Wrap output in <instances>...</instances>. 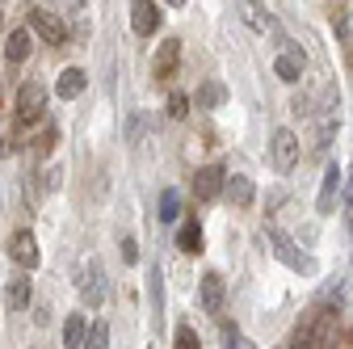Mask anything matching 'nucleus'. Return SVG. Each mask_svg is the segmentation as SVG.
Listing matches in <instances>:
<instances>
[{
    "label": "nucleus",
    "instance_id": "15",
    "mask_svg": "<svg viewBox=\"0 0 353 349\" xmlns=\"http://www.w3.org/2000/svg\"><path fill=\"white\" fill-rule=\"evenodd\" d=\"M176 59H181V42H176V38H168L164 47L156 51V72H160V76H168V72L176 68Z\"/></svg>",
    "mask_w": 353,
    "mask_h": 349
},
{
    "label": "nucleus",
    "instance_id": "17",
    "mask_svg": "<svg viewBox=\"0 0 353 349\" xmlns=\"http://www.w3.org/2000/svg\"><path fill=\"white\" fill-rule=\"evenodd\" d=\"M176 219H181V194L164 190L160 194V223H176Z\"/></svg>",
    "mask_w": 353,
    "mask_h": 349
},
{
    "label": "nucleus",
    "instance_id": "18",
    "mask_svg": "<svg viewBox=\"0 0 353 349\" xmlns=\"http://www.w3.org/2000/svg\"><path fill=\"white\" fill-rule=\"evenodd\" d=\"M223 84H219V80H206L202 84V89H198V110H214V106H223Z\"/></svg>",
    "mask_w": 353,
    "mask_h": 349
},
{
    "label": "nucleus",
    "instance_id": "29",
    "mask_svg": "<svg viewBox=\"0 0 353 349\" xmlns=\"http://www.w3.org/2000/svg\"><path fill=\"white\" fill-rule=\"evenodd\" d=\"M290 349H316V345H312V337H294V341H290Z\"/></svg>",
    "mask_w": 353,
    "mask_h": 349
},
{
    "label": "nucleus",
    "instance_id": "5",
    "mask_svg": "<svg viewBox=\"0 0 353 349\" xmlns=\"http://www.w3.org/2000/svg\"><path fill=\"white\" fill-rule=\"evenodd\" d=\"M9 257L17 261V266L30 274V270H38V261H42V252H38V240H34V232H13V240H9Z\"/></svg>",
    "mask_w": 353,
    "mask_h": 349
},
{
    "label": "nucleus",
    "instance_id": "6",
    "mask_svg": "<svg viewBox=\"0 0 353 349\" xmlns=\"http://www.w3.org/2000/svg\"><path fill=\"white\" fill-rule=\"evenodd\" d=\"M223 190H228V172L219 168V164H206V168H198V177H194V194H198L202 202L219 198Z\"/></svg>",
    "mask_w": 353,
    "mask_h": 349
},
{
    "label": "nucleus",
    "instance_id": "12",
    "mask_svg": "<svg viewBox=\"0 0 353 349\" xmlns=\"http://www.w3.org/2000/svg\"><path fill=\"white\" fill-rule=\"evenodd\" d=\"M341 194V168L336 164H324V181H320V198H316V210L320 215H332V202Z\"/></svg>",
    "mask_w": 353,
    "mask_h": 349
},
{
    "label": "nucleus",
    "instance_id": "8",
    "mask_svg": "<svg viewBox=\"0 0 353 349\" xmlns=\"http://www.w3.org/2000/svg\"><path fill=\"white\" fill-rule=\"evenodd\" d=\"M30 26H34V34H38L42 42H68V26H63L51 9H34V13H30Z\"/></svg>",
    "mask_w": 353,
    "mask_h": 349
},
{
    "label": "nucleus",
    "instance_id": "4",
    "mask_svg": "<svg viewBox=\"0 0 353 349\" xmlns=\"http://www.w3.org/2000/svg\"><path fill=\"white\" fill-rule=\"evenodd\" d=\"M270 152H274V164H278V172H290V168L299 164V135H294V130H286V126H278V130H274V143H270Z\"/></svg>",
    "mask_w": 353,
    "mask_h": 349
},
{
    "label": "nucleus",
    "instance_id": "20",
    "mask_svg": "<svg viewBox=\"0 0 353 349\" xmlns=\"http://www.w3.org/2000/svg\"><path fill=\"white\" fill-rule=\"evenodd\" d=\"M176 244H181L185 252H202V228H198V223H181V232H176Z\"/></svg>",
    "mask_w": 353,
    "mask_h": 349
},
{
    "label": "nucleus",
    "instance_id": "23",
    "mask_svg": "<svg viewBox=\"0 0 353 349\" xmlns=\"http://www.w3.org/2000/svg\"><path fill=\"white\" fill-rule=\"evenodd\" d=\"M244 17H248L256 30H274V13H265V5H244Z\"/></svg>",
    "mask_w": 353,
    "mask_h": 349
},
{
    "label": "nucleus",
    "instance_id": "9",
    "mask_svg": "<svg viewBox=\"0 0 353 349\" xmlns=\"http://www.w3.org/2000/svg\"><path fill=\"white\" fill-rule=\"evenodd\" d=\"M223 194H228V202H232L236 210H248V206L256 202V186H252V177H244V172H232Z\"/></svg>",
    "mask_w": 353,
    "mask_h": 349
},
{
    "label": "nucleus",
    "instance_id": "27",
    "mask_svg": "<svg viewBox=\"0 0 353 349\" xmlns=\"http://www.w3.org/2000/svg\"><path fill=\"white\" fill-rule=\"evenodd\" d=\"M176 349H198V337H194V328H190V324L176 328Z\"/></svg>",
    "mask_w": 353,
    "mask_h": 349
},
{
    "label": "nucleus",
    "instance_id": "14",
    "mask_svg": "<svg viewBox=\"0 0 353 349\" xmlns=\"http://www.w3.org/2000/svg\"><path fill=\"white\" fill-rule=\"evenodd\" d=\"M30 47H34L30 30H13V34H9V42H5V55H9V63H21V59L30 55Z\"/></svg>",
    "mask_w": 353,
    "mask_h": 349
},
{
    "label": "nucleus",
    "instance_id": "19",
    "mask_svg": "<svg viewBox=\"0 0 353 349\" xmlns=\"http://www.w3.org/2000/svg\"><path fill=\"white\" fill-rule=\"evenodd\" d=\"M88 341V324H84V316H68V324H63V345H84Z\"/></svg>",
    "mask_w": 353,
    "mask_h": 349
},
{
    "label": "nucleus",
    "instance_id": "13",
    "mask_svg": "<svg viewBox=\"0 0 353 349\" xmlns=\"http://www.w3.org/2000/svg\"><path fill=\"white\" fill-rule=\"evenodd\" d=\"M84 84H88V76H84L80 68H63V76H59V84H55V93H59L63 101H72V97L84 93Z\"/></svg>",
    "mask_w": 353,
    "mask_h": 349
},
{
    "label": "nucleus",
    "instance_id": "1",
    "mask_svg": "<svg viewBox=\"0 0 353 349\" xmlns=\"http://www.w3.org/2000/svg\"><path fill=\"white\" fill-rule=\"evenodd\" d=\"M76 286H80V299H84V308H101L105 303V270H101V261H93L88 257L84 266H80V278H76Z\"/></svg>",
    "mask_w": 353,
    "mask_h": 349
},
{
    "label": "nucleus",
    "instance_id": "7",
    "mask_svg": "<svg viewBox=\"0 0 353 349\" xmlns=\"http://www.w3.org/2000/svg\"><path fill=\"white\" fill-rule=\"evenodd\" d=\"M198 295H202V308H206L210 316H219V312H223V299H228L223 274H214V270H206V274H202V286H198Z\"/></svg>",
    "mask_w": 353,
    "mask_h": 349
},
{
    "label": "nucleus",
    "instance_id": "25",
    "mask_svg": "<svg viewBox=\"0 0 353 349\" xmlns=\"http://www.w3.org/2000/svg\"><path fill=\"white\" fill-rule=\"evenodd\" d=\"M190 114V97L185 93H172L168 97V118H185Z\"/></svg>",
    "mask_w": 353,
    "mask_h": 349
},
{
    "label": "nucleus",
    "instance_id": "2",
    "mask_svg": "<svg viewBox=\"0 0 353 349\" xmlns=\"http://www.w3.org/2000/svg\"><path fill=\"white\" fill-rule=\"evenodd\" d=\"M270 240H274V252H278V261H282L286 270H294V274H307V278L316 274V257H312V252L294 248V244H290L282 232H270Z\"/></svg>",
    "mask_w": 353,
    "mask_h": 349
},
{
    "label": "nucleus",
    "instance_id": "3",
    "mask_svg": "<svg viewBox=\"0 0 353 349\" xmlns=\"http://www.w3.org/2000/svg\"><path fill=\"white\" fill-rule=\"evenodd\" d=\"M42 110H47V89H42L38 80H26L17 89V118L21 122H38Z\"/></svg>",
    "mask_w": 353,
    "mask_h": 349
},
{
    "label": "nucleus",
    "instance_id": "10",
    "mask_svg": "<svg viewBox=\"0 0 353 349\" xmlns=\"http://www.w3.org/2000/svg\"><path fill=\"white\" fill-rule=\"evenodd\" d=\"M303 68H307V55L294 47V42H290V47L274 59V72H278V80H286V84H294L299 76H303Z\"/></svg>",
    "mask_w": 353,
    "mask_h": 349
},
{
    "label": "nucleus",
    "instance_id": "24",
    "mask_svg": "<svg viewBox=\"0 0 353 349\" xmlns=\"http://www.w3.org/2000/svg\"><path fill=\"white\" fill-rule=\"evenodd\" d=\"M148 286H152V303H156V308H164V274H160V266H152Z\"/></svg>",
    "mask_w": 353,
    "mask_h": 349
},
{
    "label": "nucleus",
    "instance_id": "21",
    "mask_svg": "<svg viewBox=\"0 0 353 349\" xmlns=\"http://www.w3.org/2000/svg\"><path fill=\"white\" fill-rule=\"evenodd\" d=\"M219 332H223V349H256V345H252L236 324H228V320H223V328H219Z\"/></svg>",
    "mask_w": 353,
    "mask_h": 349
},
{
    "label": "nucleus",
    "instance_id": "22",
    "mask_svg": "<svg viewBox=\"0 0 353 349\" xmlns=\"http://www.w3.org/2000/svg\"><path fill=\"white\" fill-rule=\"evenodd\" d=\"M84 349H110V324H105V320L88 324V341H84Z\"/></svg>",
    "mask_w": 353,
    "mask_h": 349
},
{
    "label": "nucleus",
    "instance_id": "26",
    "mask_svg": "<svg viewBox=\"0 0 353 349\" xmlns=\"http://www.w3.org/2000/svg\"><path fill=\"white\" fill-rule=\"evenodd\" d=\"M122 261H126V266H135V261H139V240L135 236H122Z\"/></svg>",
    "mask_w": 353,
    "mask_h": 349
},
{
    "label": "nucleus",
    "instance_id": "28",
    "mask_svg": "<svg viewBox=\"0 0 353 349\" xmlns=\"http://www.w3.org/2000/svg\"><path fill=\"white\" fill-rule=\"evenodd\" d=\"M59 172H63V168H59V164H51V172H47V190H55V186H59Z\"/></svg>",
    "mask_w": 353,
    "mask_h": 349
},
{
    "label": "nucleus",
    "instance_id": "16",
    "mask_svg": "<svg viewBox=\"0 0 353 349\" xmlns=\"http://www.w3.org/2000/svg\"><path fill=\"white\" fill-rule=\"evenodd\" d=\"M30 295H34V286H30V274H21V278H13L9 282V308H30Z\"/></svg>",
    "mask_w": 353,
    "mask_h": 349
},
{
    "label": "nucleus",
    "instance_id": "11",
    "mask_svg": "<svg viewBox=\"0 0 353 349\" xmlns=\"http://www.w3.org/2000/svg\"><path fill=\"white\" fill-rule=\"evenodd\" d=\"M156 26H160V9L152 0H135V5H130V30L148 38V34H156Z\"/></svg>",
    "mask_w": 353,
    "mask_h": 349
}]
</instances>
